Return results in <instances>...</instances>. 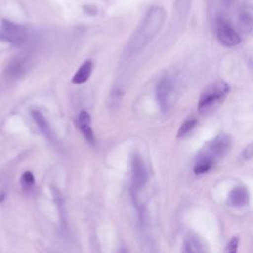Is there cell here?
I'll return each instance as SVG.
<instances>
[{
	"label": "cell",
	"mask_w": 253,
	"mask_h": 253,
	"mask_svg": "<svg viewBox=\"0 0 253 253\" xmlns=\"http://www.w3.org/2000/svg\"><path fill=\"white\" fill-rule=\"evenodd\" d=\"M165 18L166 13L162 7H151L128 42V53L135 54L140 52L160 31L165 22Z\"/></svg>",
	"instance_id": "cell-1"
},
{
	"label": "cell",
	"mask_w": 253,
	"mask_h": 253,
	"mask_svg": "<svg viewBox=\"0 0 253 253\" xmlns=\"http://www.w3.org/2000/svg\"><path fill=\"white\" fill-rule=\"evenodd\" d=\"M228 91H229L228 84L222 80H217L210 84L201 94L199 105H198L199 109L203 110L220 101L222 98L226 96Z\"/></svg>",
	"instance_id": "cell-2"
},
{
	"label": "cell",
	"mask_w": 253,
	"mask_h": 253,
	"mask_svg": "<svg viewBox=\"0 0 253 253\" xmlns=\"http://www.w3.org/2000/svg\"><path fill=\"white\" fill-rule=\"evenodd\" d=\"M231 144V138L227 134H218L214 139L208 143L206 148L201 152V158L215 162L221 158L229 149Z\"/></svg>",
	"instance_id": "cell-3"
},
{
	"label": "cell",
	"mask_w": 253,
	"mask_h": 253,
	"mask_svg": "<svg viewBox=\"0 0 253 253\" xmlns=\"http://www.w3.org/2000/svg\"><path fill=\"white\" fill-rule=\"evenodd\" d=\"M27 40V31L20 25L8 20L0 21V41L13 45H22Z\"/></svg>",
	"instance_id": "cell-4"
},
{
	"label": "cell",
	"mask_w": 253,
	"mask_h": 253,
	"mask_svg": "<svg viewBox=\"0 0 253 253\" xmlns=\"http://www.w3.org/2000/svg\"><path fill=\"white\" fill-rule=\"evenodd\" d=\"M215 32L218 42L226 46L231 47L240 43L241 38L234 28L224 19L217 18L215 21Z\"/></svg>",
	"instance_id": "cell-5"
},
{
	"label": "cell",
	"mask_w": 253,
	"mask_h": 253,
	"mask_svg": "<svg viewBox=\"0 0 253 253\" xmlns=\"http://www.w3.org/2000/svg\"><path fill=\"white\" fill-rule=\"evenodd\" d=\"M155 94L161 110L167 111L173 104L174 94H175L174 84L171 78L169 77L162 78L156 85Z\"/></svg>",
	"instance_id": "cell-6"
},
{
	"label": "cell",
	"mask_w": 253,
	"mask_h": 253,
	"mask_svg": "<svg viewBox=\"0 0 253 253\" xmlns=\"http://www.w3.org/2000/svg\"><path fill=\"white\" fill-rule=\"evenodd\" d=\"M131 190L134 197L147 181V171L144 162L137 154L133 156L131 161Z\"/></svg>",
	"instance_id": "cell-7"
},
{
	"label": "cell",
	"mask_w": 253,
	"mask_h": 253,
	"mask_svg": "<svg viewBox=\"0 0 253 253\" xmlns=\"http://www.w3.org/2000/svg\"><path fill=\"white\" fill-rule=\"evenodd\" d=\"M29 69V60L26 57H17L9 65L6 73L11 78H19Z\"/></svg>",
	"instance_id": "cell-8"
},
{
	"label": "cell",
	"mask_w": 253,
	"mask_h": 253,
	"mask_svg": "<svg viewBox=\"0 0 253 253\" xmlns=\"http://www.w3.org/2000/svg\"><path fill=\"white\" fill-rule=\"evenodd\" d=\"M78 126L82 132V134L85 136V138L90 142L94 143V133L91 127V117L88 112L81 111L78 116Z\"/></svg>",
	"instance_id": "cell-9"
},
{
	"label": "cell",
	"mask_w": 253,
	"mask_h": 253,
	"mask_svg": "<svg viewBox=\"0 0 253 253\" xmlns=\"http://www.w3.org/2000/svg\"><path fill=\"white\" fill-rule=\"evenodd\" d=\"M228 201L234 207H243L249 201V194L244 187L238 186L230 191Z\"/></svg>",
	"instance_id": "cell-10"
},
{
	"label": "cell",
	"mask_w": 253,
	"mask_h": 253,
	"mask_svg": "<svg viewBox=\"0 0 253 253\" xmlns=\"http://www.w3.org/2000/svg\"><path fill=\"white\" fill-rule=\"evenodd\" d=\"M92 70H93V62L92 60H85L81 65L80 67L78 68L77 72L73 75L72 77V83L74 84H82L84 82H86L91 73H92Z\"/></svg>",
	"instance_id": "cell-11"
},
{
	"label": "cell",
	"mask_w": 253,
	"mask_h": 253,
	"mask_svg": "<svg viewBox=\"0 0 253 253\" xmlns=\"http://www.w3.org/2000/svg\"><path fill=\"white\" fill-rule=\"evenodd\" d=\"M32 117L34 119V121L36 122V124L38 125L40 130L42 131V133L48 138L49 140H52V132H51V128L49 126V124L47 123L46 119L44 118V116L38 110H33L32 111Z\"/></svg>",
	"instance_id": "cell-12"
},
{
	"label": "cell",
	"mask_w": 253,
	"mask_h": 253,
	"mask_svg": "<svg viewBox=\"0 0 253 253\" xmlns=\"http://www.w3.org/2000/svg\"><path fill=\"white\" fill-rule=\"evenodd\" d=\"M237 27L241 34L248 35L253 31V17L246 11L241 12L238 15Z\"/></svg>",
	"instance_id": "cell-13"
},
{
	"label": "cell",
	"mask_w": 253,
	"mask_h": 253,
	"mask_svg": "<svg viewBox=\"0 0 253 253\" xmlns=\"http://www.w3.org/2000/svg\"><path fill=\"white\" fill-rule=\"evenodd\" d=\"M184 251L191 252V253L204 252L205 248L203 246V243L197 236L190 234L186 237L184 241Z\"/></svg>",
	"instance_id": "cell-14"
},
{
	"label": "cell",
	"mask_w": 253,
	"mask_h": 253,
	"mask_svg": "<svg viewBox=\"0 0 253 253\" xmlns=\"http://www.w3.org/2000/svg\"><path fill=\"white\" fill-rule=\"evenodd\" d=\"M213 164L214 163L211 162V160L199 157L197 163L194 166V172H195V174H204V173L208 172L212 167Z\"/></svg>",
	"instance_id": "cell-15"
},
{
	"label": "cell",
	"mask_w": 253,
	"mask_h": 253,
	"mask_svg": "<svg viewBox=\"0 0 253 253\" xmlns=\"http://www.w3.org/2000/svg\"><path fill=\"white\" fill-rule=\"evenodd\" d=\"M196 125H197V120H196V119H194V118L188 119L187 121H185V122L181 125V126H180V128H179V130H178L177 136H178V137H182V136L186 135L189 131H191V130L196 126Z\"/></svg>",
	"instance_id": "cell-16"
},
{
	"label": "cell",
	"mask_w": 253,
	"mask_h": 253,
	"mask_svg": "<svg viewBox=\"0 0 253 253\" xmlns=\"http://www.w3.org/2000/svg\"><path fill=\"white\" fill-rule=\"evenodd\" d=\"M35 184V178L32 172L26 171L21 177V185L24 189H30Z\"/></svg>",
	"instance_id": "cell-17"
},
{
	"label": "cell",
	"mask_w": 253,
	"mask_h": 253,
	"mask_svg": "<svg viewBox=\"0 0 253 253\" xmlns=\"http://www.w3.org/2000/svg\"><path fill=\"white\" fill-rule=\"evenodd\" d=\"M238 247V238L237 237H233L227 244L225 251L226 252H236Z\"/></svg>",
	"instance_id": "cell-18"
},
{
	"label": "cell",
	"mask_w": 253,
	"mask_h": 253,
	"mask_svg": "<svg viewBox=\"0 0 253 253\" xmlns=\"http://www.w3.org/2000/svg\"><path fill=\"white\" fill-rule=\"evenodd\" d=\"M242 156H243L244 159H251V158H253V144L248 145V146L243 150Z\"/></svg>",
	"instance_id": "cell-19"
},
{
	"label": "cell",
	"mask_w": 253,
	"mask_h": 253,
	"mask_svg": "<svg viewBox=\"0 0 253 253\" xmlns=\"http://www.w3.org/2000/svg\"><path fill=\"white\" fill-rule=\"evenodd\" d=\"M223 1V3L225 4V5H229L231 2H232V0H222Z\"/></svg>",
	"instance_id": "cell-20"
}]
</instances>
